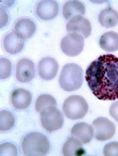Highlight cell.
<instances>
[{"mask_svg":"<svg viewBox=\"0 0 118 156\" xmlns=\"http://www.w3.org/2000/svg\"><path fill=\"white\" fill-rule=\"evenodd\" d=\"M85 80L100 100L118 99V58L112 54L99 56L86 70Z\"/></svg>","mask_w":118,"mask_h":156,"instance_id":"cell-1","label":"cell"},{"mask_svg":"<svg viewBox=\"0 0 118 156\" xmlns=\"http://www.w3.org/2000/svg\"><path fill=\"white\" fill-rule=\"evenodd\" d=\"M83 82V69L78 64L69 63L63 66L59 77V84L63 90L76 91L81 88Z\"/></svg>","mask_w":118,"mask_h":156,"instance_id":"cell-2","label":"cell"},{"mask_svg":"<svg viewBox=\"0 0 118 156\" xmlns=\"http://www.w3.org/2000/svg\"><path fill=\"white\" fill-rule=\"evenodd\" d=\"M21 147L25 155H46L50 150V142L45 135L33 132L24 137Z\"/></svg>","mask_w":118,"mask_h":156,"instance_id":"cell-3","label":"cell"},{"mask_svg":"<svg viewBox=\"0 0 118 156\" xmlns=\"http://www.w3.org/2000/svg\"><path fill=\"white\" fill-rule=\"evenodd\" d=\"M63 112L67 118L78 120L84 118L88 111V104L86 99L80 95H71L63 103Z\"/></svg>","mask_w":118,"mask_h":156,"instance_id":"cell-4","label":"cell"},{"mask_svg":"<svg viewBox=\"0 0 118 156\" xmlns=\"http://www.w3.org/2000/svg\"><path fill=\"white\" fill-rule=\"evenodd\" d=\"M40 121L43 127L47 132L57 131L64 124L63 114L56 106H50L40 112Z\"/></svg>","mask_w":118,"mask_h":156,"instance_id":"cell-5","label":"cell"},{"mask_svg":"<svg viewBox=\"0 0 118 156\" xmlns=\"http://www.w3.org/2000/svg\"><path fill=\"white\" fill-rule=\"evenodd\" d=\"M84 47V37L77 33H69L61 40V51L65 55L69 57L79 55L83 51Z\"/></svg>","mask_w":118,"mask_h":156,"instance_id":"cell-6","label":"cell"},{"mask_svg":"<svg viewBox=\"0 0 118 156\" xmlns=\"http://www.w3.org/2000/svg\"><path fill=\"white\" fill-rule=\"evenodd\" d=\"M93 128L95 139L99 141L111 139L114 136L116 131L114 123L104 117L96 118L93 122Z\"/></svg>","mask_w":118,"mask_h":156,"instance_id":"cell-7","label":"cell"},{"mask_svg":"<svg viewBox=\"0 0 118 156\" xmlns=\"http://www.w3.org/2000/svg\"><path fill=\"white\" fill-rule=\"evenodd\" d=\"M66 30L69 33H77L84 38H88L92 33V25L83 16H76L68 21Z\"/></svg>","mask_w":118,"mask_h":156,"instance_id":"cell-8","label":"cell"},{"mask_svg":"<svg viewBox=\"0 0 118 156\" xmlns=\"http://www.w3.org/2000/svg\"><path fill=\"white\" fill-rule=\"evenodd\" d=\"M35 65L28 58L21 59L16 66V78L21 83H28L35 76Z\"/></svg>","mask_w":118,"mask_h":156,"instance_id":"cell-9","label":"cell"},{"mask_svg":"<svg viewBox=\"0 0 118 156\" xmlns=\"http://www.w3.org/2000/svg\"><path fill=\"white\" fill-rule=\"evenodd\" d=\"M57 71H58V63L53 58H43L39 62L38 73L43 80H53L57 76Z\"/></svg>","mask_w":118,"mask_h":156,"instance_id":"cell-10","label":"cell"},{"mask_svg":"<svg viewBox=\"0 0 118 156\" xmlns=\"http://www.w3.org/2000/svg\"><path fill=\"white\" fill-rule=\"evenodd\" d=\"M36 13L40 19L50 21L57 17L58 13V5L54 0H43L36 6Z\"/></svg>","mask_w":118,"mask_h":156,"instance_id":"cell-11","label":"cell"},{"mask_svg":"<svg viewBox=\"0 0 118 156\" xmlns=\"http://www.w3.org/2000/svg\"><path fill=\"white\" fill-rule=\"evenodd\" d=\"M72 137L80 140L82 144H86L92 140L95 136L94 128L89 124L85 122H79L73 126L71 130Z\"/></svg>","mask_w":118,"mask_h":156,"instance_id":"cell-12","label":"cell"},{"mask_svg":"<svg viewBox=\"0 0 118 156\" xmlns=\"http://www.w3.org/2000/svg\"><path fill=\"white\" fill-rule=\"evenodd\" d=\"M36 26L32 20L22 18L16 22L13 32L19 38L25 40L31 38L36 33Z\"/></svg>","mask_w":118,"mask_h":156,"instance_id":"cell-13","label":"cell"},{"mask_svg":"<svg viewBox=\"0 0 118 156\" xmlns=\"http://www.w3.org/2000/svg\"><path fill=\"white\" fill-rule=\"evenodd\" d=\"M32 95L29 91L18 88L13 91L11 95V103L13 107L17 110H25L32 103Z\"/></svg>","mask_w":118,"mask_h":156,"instance_id":"cell-14","label":"cell"},{"mask_svg":"<svg viewBox=\"0 0 118 156\" xmlns=\"http://www.w3.org/2000/svg\"><path fill=\"white\" fill-rule=\"evenodd\" d=\"M25 46V40L19 38L14 32H11L5 36L3 40V48L7 53L16 55L22 51Z\"/></svg>","mask_w":118,"mask_h":156,"instance_id":"cell-15","label":"cell"},{"mask_svg":"<svg viewBox=\"0 0 118 156\" xmlns=\"http://www.w3.org/2000/svg\"><path fill=\"white\" fill-rule=\"evenodd\" d=\"M85 14V6L80 1L72 0L67 1L63 6L62 15L65 20H70L76 16H83Z\"/></svg>","mask_w":118,"mask_h":156,"instance_id":"cell-16","label":"cell"},{"mask_svg":"<svg viewBox=\"0 0 118 156\" xmlns=\"http://www.w3.org/2000/svg\"><path fill=\"white\" fill-rule=\"evenodd\" d=\"M62 154L65 156H77L85 154L83 148L82 142L75 137H72L64 144L62 147Z\"/></svg>","mask_w":118,"mask_h":156,"instance_id":"cell-17","label":"cell"},{"mask_svg":"<svg viewBox=\"0 0 118 156\" xmlns=\"http://www.w3.org/2000/svg\"><path fill=\"white\" fill-rule=\"evenodd\" d=\"M99 45L106 52H114L118 50V33L115 32H108L101 36Z\"/></svg>","mask_w":118,"mask_h":156,"instance_id":"cell-18","label":"cell"},{"mask_svg":"<svg viewBox=\"0 0 118 156\" xmlns=\"http://www.w3.org/2000/svg\"><path fill=\"white\" fill-rule=\"evenodd\" d=\"M99 21L105 28L115 27L118 24V13L111 7L106 8L99 13Z\"/></svg>","mask_w":118,"mask_h":156,"instance_id":"cell-19","label":"cell"},{"mask_svg":"<svg viewBox=\"0 0 118 156\" xmlns=\"http://www.w3.org/2000/svg\"><path fill=\"white\" fill-rule=\"evenodd\" d=\"M15 118L13 114L8 111H2L0 114V129L2 132L9 131L14 126Z\"/></svg>","mask_w":118,"mask_h":156,"instance_id":"cell-20","label":"cell"},{"mask_svg":"<svg viewBox=\"0 0 118 156\" xmlns=\"http://www.w3.org/2000/svg\"><path fill=\"white\" fill-rule=\"evenodd\" d=\"M57 102L55 99L50 95L43 94L40 95L36 102V110L37 112H41L44 108L50 106H56Z\"/></svg>","mask_w":118,"mask_h":156,"instance_id":"cell-21","label":"cell"},{"mask_svg":"<svg viewBox=\"0 0 118 156\" xmlns=\"http://www.w3.org/2000/svg\"><path fill=\"white\" fill-rule=\"evenodd\" d=\"M1 79H7L11 75L12 63L6 58H1Z\"/></svg>","mask_w":118,"mask_h":156,"instance_id":"cell-22","label":"cell"},{"mask_svg":"<svg viewBox=\"0 0 118 156\" xmlns=\"http://www.w3.org/2000/svg\"><path fill=\"white\" fill-rule=\"evenodd\" d=\"M0 154L2 156L4 155H17V150L15 145L11 143H4L1 144V151Z\"/></svg>","mask_w":118,"mask_h":156,"instance_id":"cell-23","label":"cell"},{"mask_svg":"<svg viewBox=\"0 0 118 156\" xmlns=\"http://www.w3.org/2000/svg\"><path fill=\"white\" fill-rule=\"evenodd\" d=\"M103 154L105 156H118V142L113 141L106 144L103 149Z\"/></svg>","mask_w":118,"mask_h":156,"instance_id":"cell-24","label":"cell"},{"mask_svg":"<svg viewBox=\"0 0 118 156\" xmlns=\"http://www.w3.org/2000/svg\"><path fill=\"white\" fill-rule=\"evenodd\" d=\"M109 114L113 118L118 122V101L113 103L109 108Z\"/></svg>","mask_w":118,"mask_h":156,"instance_id":"cell-25","label":"cell"}]
</instances>
